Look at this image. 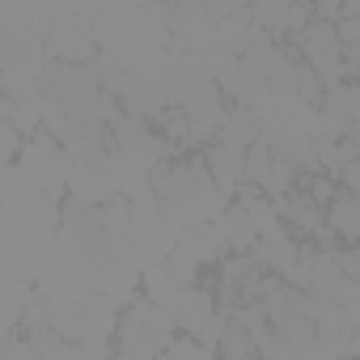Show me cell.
<instances>
[{
  "mask_svg": "<svg viewBox=\"0 0 360 360\" xmlns=\"http://www.w3.org/2000/svg\"><path fill=\"white\" fill-rule=\"evenodd\" d=\"M148 187L157 195V208L165 217L169 229H195L208 221H221L229 200L221 195V187L212 183V174L204 165V157H174L161 161L148 178Z\"/></svg>",
  "mask_w": 360,
  "mask_h": 360,
  "instance_id": "6da1fadb",
  "label": "cell"
},
{
  "mask_svg": "<svg viewBox=\"0 0 360 360\" xmlns=\"http://www.w3.org/2000/svg\"><path fill=\"white\" fill-rule=\"evenodd\" d=\"M174 330H178V326H174L169 309L153 305V301L140 292V297L127 301V309H123L119 322H115V352H119L123 360H161L165 347L178 339Z\"/></svg>",
  "mask_w": 360,
  "mask_h": 360,
  "instance_id": "7a4b0ae2",
  "label": "cell"
},
{
  "mask_svg": "<svg viewBox=\"0 0 360 360\" xmlns=\"http://www.w3.org/2000/svg\"><path fill=\"white\" fill-rule=\"evenodd\" d=\"M169 318H174V326L183 330V335H191V339H200V343H221L225 339V314H221V305H217V297L208 292V288H183L174 297V305H169Z\"/></svg>",
  "mask_w": 360,
  "mask_h": 360,
  "instance_id": "3957f363",
  "label": "cell"
},
{
  "mask_svg": "<svg viewBox=\"0 0 360 360\" xmlns=\"http://www.w3.org/2000/svg\"><path fill=\"white\" fill-rule=\"evenodd\" d=\"M43 43H47V51H51L60 64L85 68V64L98 56V26H94L85 13H77V9H68V13L60 9V13H56V22L47 26Z\"/></svg>",
  "mask_w": 360,
  "mask_h": 360,
  "instance_id": "277c9868",
  "label": "cell"
},
{
  "mask_svg": "<svg viewBox=\"0 0 360 360\" xmlns=\"http://www.w3.org/2000/svg\"><path fill=\"white\" fill-rule=\"evenodd\" d=\"M204 165H208L212 183L221 187L225 200L238 195V187L246 183V153H238V148H229V144H221V140H212V144L204 148Z\"/></svg>",
  "mask_w": 360,
  "mask_h": 360,
  "instance_id": "5b68a950",
  "label": "cell"
},
{
  "mask_svg": "<svg viewBox=\"0 0 360 360\" xmlns=\"http://www.w3.org/2000/svg\"><path fill=\"white\" fill-rule=\"evenodd\" d=\"M178 246H183L200 267L204 263H221L233 246H229V233L221 229V221H208V225H195V229H183L178 233Z\"/></svg>",
  "mask_w": 360,
  "mask_h": 360,
  "instance_id": "8992f818",
  "label": "cell"
},
{
  "mask_svg": "<svg viewBox=\"0 0 360 360\" xmlns=\"http://www.w3.org/2000/svg\"><path fill=\"white\" fill-rule=\"evenodd\" d=\"M326 225H330V233H339L343 242L360 246V195L339 191V195H335V204L326 208Z\"/></svg>",
  "mask_w": 360,
  "mask_h": 360,
  "instance_id": "52a82bcc",
  "label": "cell"
},
{
  "mask_svg": "<svg viewBox=\"0 0 360 360\" xmlns=\"http://www.w3.org/2000/svg\"><path fill=\"white\" fill-rule=\"evenodd\" d=\"M221 229L229 233V246H233L238 255H255V246L263 242V233L255 229V221H250V212H246L242 204H229V208H225Z\"/></svg>",
  "mask_w": 360,
  "mask_h": 360,
  "instance_id": "ba28073f",
  "label": "cell"
},
{
  "mask_svg": "<svg viewBox=\"0 0 360 360\" xmlns=\"http://www.w3.org/2000/svg\"><path fill=\"white\" fill-rule=\"evenodd\" d=\"M140 284H144V297H148L153 305H161V309H169L174 297L183 292V284L174 280V271H169L165 263H153L148 271H140Z\"/></svg>",
  "mask_w": 360,
  "mask_h": 360,
  "instance_id": "9c48e42d",
  "label": "cell"
},
{
  "mask_svg": "<svg viewBox=\"0 0 360 360\" xmlns=\"http://www.w3.org/2000/svg\"><path fill=\"white\" fill-rule=\"evenodd\" d=\"M161 360H217V352H212L208 343L191 339V335H178V339L165 347V356H161Z\"/></svg>",
  "mask_w": 360,
  "mask_h": 360,
  "instance_id": "30bf717a",
  "label": "cell"
},
{
  "mask_svg": "<svg viewBox=\"0 0 360 360\" xmlns=\"http://www.w3.org/2000/svg\"><path fill=\"white\" fill-rule=\"evenodd\" d=\"M297 187H301L318 208H330V204H335V195H339V187L330 183V174H305Z\"/></svg>",
  "mask_w": 360,
  "mask_h": 360,
  "instance_id": "8fae6325",
  "label": "cell"
},
{
  "mask_svg": "<svg viewBox=\"0 0 360 360\" xmlns=\"http://www.w3.org/2000/svg\"><path fill=\"white\" fill-rule=\"evenodd\" d=\"M165 267L174 271V280L183 284V288H191V284H195V276H200V263H195V259H191V255H187L183 246H178V242H174V250H169Z\"/></svg>",
  "mask_w": 360,
  "mask_h": 360,
  "instance_id": "7c38bea8",
  "label": "cell"
},
{
  "mask_svg": "<svg viewBox=\"0 0 360 360\" xmlns=\"http://www.w3.org/2000/svg\"><path fill=\"white\" fill-rule=\"evenodd\" d=\"M339 183H343V191H347V195H360V157L339 174Z\"/></svg>",
  "mask_w": 360,
  "mask_h": 360,
  "instance_id": "4fadbf2b",
  "label": "cell"
},
{
  "mask_svg": "<svg viewBox=\"0 0 360 360\" xmlns=\"http://www.w3.org/2000/svg\"><path fill=\"white\" fill-rule=\"evenodd\" d=\"M347 360H360V326L347 330Z\"/></svg>",
  "mask_w": 360,
  "mask_h": 360,
  "instance_id": "5bb4252c",
  "label": "cell"
}]
</instances>
